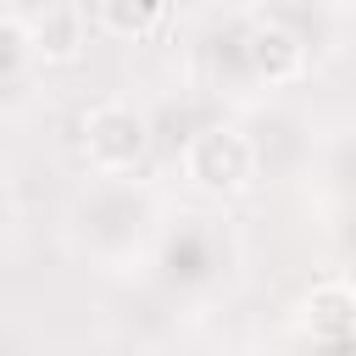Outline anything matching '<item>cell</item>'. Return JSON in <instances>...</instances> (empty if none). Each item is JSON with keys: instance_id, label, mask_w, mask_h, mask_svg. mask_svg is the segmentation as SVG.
Here are the masks:
<instances>
[{"instance_id": "obj_1", "label": "cell", "mask_w": 356, "mask_h": 356, "mask_svg": "<svg viewBox=\"0 0 356 356\" xmlns=\"http://www.w3.org/2000/svg\"><path fill=\"white\" fill-rule=\"evenodd\" d=\"M167 206L139 172H89L61 206V239L100 273H134L161 239Z\"/></svg>"}, {"instance_id": "obj_2", "label": "cell", "mask_w": 356, "mask_h": 356, "mask_svg": "<svg viewBox=\"0 0 356 356\" xmlns=\"http://www.w3.org/2000/svg\"><path fill=\"white\" fill-rule=\"evenodd\" d=\"M211 56H217V78H228L239 95L245 89H289L312 72L317 61V44L278 11V0L267 6H245L217 39H211Z\"/></svg>"}, {"instance_id": "obj_3", "label": "cell", "mask_w": 356, "mask_h": 356, "mask_svg": "<svg viewBox=\"0 0 356 356\" xmlns=\"http://www.w3.org/2000/svg\"><path fill=\"white\" fill-rule=\"evenodd\" d=\"M234 261H239V239L211 211L167 217L161 239L150 250V267H156V278L172 295H211V289H222L228 273H234Z\"/></svg>"}, {"instance_id": "obj_4", "label": "cell", "mask_w": 356, "mask_h": 356, "mask_svg": "<svg viewBox=\"0 0 356 356\" xmlns=\"http://www.w3.org/2000/svg\"><path fill=\"white\" fill-rule=\"evenodd\" d=\"M178 178L200 195V200H239L261 167H256V145L239 122H206L184 139L178 150Z\"/></svg>"}, {"instance_id": "obj_5", "label": "cell", "mask_w": 356, "mask_h": 356, "mask_svg": "<svg viewBox=\"0 0 356 356\" xmlns=\"http://www.w3.org/2000/svg\"><path fill=\"white\" fill-rule=\"evenodd\" d=\"M78 150H83L89 172H145V161H150V117L134 100L106 95L78 117Z\"/></svg>"}, {"instance_id": "obj_6", "label": "cell", "mask_w": 356, "mask_h": 356, "mask_svg": "<svg viewBox=\"0 0 356 356\" xmlns=\"http://www.w3.org/2000/svg\"><path fill=\"white\" fill-rule=\"evenodd\" d=\"M295 323L300 339L312 345H350L356 339V284L345 278H323L295 300Z\"/></svg>"}, {"instance_id": "obj_7", "label": "cell", "mask_w": 356, "mask_h": 356, "mask_svg": "<svg viewBox=\"0 0 356 356\" xmlns=\"http://www.w3.org/2000/svg\"><path fill=\"white\" fill-rule=\"evenodd\" d=\"M28 33H33L39 67H72L89 44V17L72 6H50L44 17H28Z\"/></svg>"}, {"instance_id": "obj_8", "label": "cell", "mask_w": 356, "mask_h": 356, "mask_svg": "<svg viewBox=\"0 0 356 356\" xmlns=\"http://www.w3.org/2000/svg\"><path fill=\"white\" fill-rule=\"evenodd\" d=\"M89 11H95V28L122 44H139L167 22V0H89Z\"/></svg>"}, {"instance_id": "obj_9", "label": "cell", "mask_w": 356, "mask_h": 356, "mask_svg": "<svg viewBox=\"0 0 356 356\" xmlns=\"http://www.w3.org/2000/svg\"><path fill=\"white\" fill-rule=\"evenodd\" d=\"M39 72V56H33V33H28V17L6 11L0 6V95H17L28 89V78Z\"/></svg>"}, {"instance_id": "obj_10", "label": "cell", "mask_w": 356, "mask_h": 356, "mask_svg": "<svg viewBox=\"0 0 356 356\" xmlns=\"http://www.w3.org/2000/svg\"><path fill=\"white\" fill-rule=\"evenodd\" d=\"M312 161H317V178L328 184V195H339L345 206H356V128L328 134L312 150Z\"/></svg>"}, {"instance_id": "obj_11", "label": "cell", "mask_w": 356, "mask_h": 356, "mask_svg": "<svg viewBox=\"0 0 356 356\" xmlns=\"http://www.w3.org/2000/svg\"><path fill=\"white\" fill-rule=\"evenodd\" d=\"M11 222V200H6V178H0V228Z\"/></svg>"}, {"instance_id": "obj_12", "label": "cell", "mask_w": 356, "mask_h": 356, "mask_svg": "<svg viewBox=\"0 0 356 356\" xmlns=\"http://www.w3.org/2000/svg\"><path fill=\"white\" fill-rule=\"evenodd\" d=\"M0 6H11V0H0Z\"/></svg>"}]
</instances>
